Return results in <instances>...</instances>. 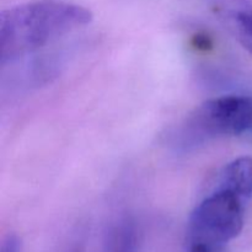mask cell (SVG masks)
<instances>
[{
	"mask_svg": "<svg viewBox=\"0 0 252 252\" xmlns=\"http://www.w3.org/2000/svg\"><path fill=\"white\" fill-rule=\"evenodd\" d=\"M93 12L80 5L37 1L2 10L0 14V61H15L88 26Z\"/></svg>",
	"mask_w": 252,
	"mask_h": 252,
	"instance_id": "1",
	"label": "cell"
},
{
	"mask_svg": "<svg viewBox=\"0 0 252 252\" xmlns=\"http://www.w3.org/2000/svg\"><path fill=\"white\" fill-rule=\"evenodd\" d=\"M245 203L234 192L217 187L192 212L189 218L191 244H204L212 249L238 238L244 228Z\"/></svg>",
	"mask_w": 252,
	"mask_h": 252,
	"instance_id": "2",
	"label": "cell"
},
{
	"mask_svg": "<svg viewBox=\"0 0 252 252\" xmlns=\"http://www.w3.org/2000/svg\"><path fill=\"white\" fill-rule=\"evenodd\" d=\"M187 138L240 137L252 133V96L226 95L202 103L187 121Z\"/></svg>",
	"mask_w": 252,
	"mask_h": 252,
	"instance_id": "3",
	"label": "cell"
},
{
	"mask_svg": "<svg viewBox=\"0 0 252 252\" xmlns=\"http://www.w3.org/2000/svg\"><path fill=\"white\" fill-rule=\"evenodd\" d=\"M218 187L229 189L248 202L252 197V158H238L226 165Z\"/></svg>",
	"mask_w": 252,
	"mask_h": 252,
	"instance_id": "4",
	"label": "cell"
},
{
	"mask_svg": "<svg viewBox=\"0 0 252 252\" xmlns=\"http://www.w3.org/2000/svg\"><path fill=\"white\" fill-rule=\"evenodd\" d=\"M106 252H138V239L130 221H122L111 233Z\"/></svg>",
	"mask_w": 252,
	"mask_h": 252,
	"instance_id": "5",
	"label": "cell"
},
{
	"mask_svg": "<svg viewBox=\"0 0 252 252\" xmlns=\"http://www.w3.org/2000/svg\"><path fill=\"white\" fill-rule=\"evenodd\" d=\"M236 33L243 46L252 53V11H241L235 17Z\"/></svg>",
	"mask_w": 252,
	"mask_h": 252,
	"instance_id": "6",
	"label": "cell"
},
{
	"mask_svg": "<svg viewBox=\"0 0 252 252\" xmlns=\"http://www.w3.org/2000/svg\"><path fill=\"white\" fill-rule=\"evenodd\" d=\"M0 252H21V243L14 234H9L1 244Z\"/></svg>",
	"mask_w": 252,
	"mask_h": 252,
	"instance_id": "7",
	"label": "cell"
},
{
	"mask_svg": "<svg viewBox=\"0 0 252 252\" xmlns=\"http://www.w3.org/2000/svg\"><path fill=\"white\" fill-rule=\"evenodd\" d=\"M189 252H212V249L204 244H191Z\"/></svg>",
	"mask_w": 252,
	"mask_h": 252,
	"instance_id": "8",
	"label": "cell"
},
{
	"mask_svg": "<svg viewBox=\"0 0 252 252\" xmlns=\"http://www.w3.org/2000/svg\"><path fill=\"white\" fill-rule=\"evenodd\" d=\"M68 252H81V250H80V249H78V248H74V249H70V250H69Z\"/></svg>",
	"mask_w": 252,
	"mask_h": 252,
	"instance_id": "9",
	"label": "cell"
},
{
	"mask_svg": "<svg viewBox=\"0 0 252 252\" xmlns=\"http://www.w3.org/2000/svg\"><path fill=\"white\" fill-rule=\"evenodd\" d=\"M251 137H252V133H251Z\"/></svg>",
	"mask_w": 252,
	"mask_h": 252,
	"instance_id": "10",
	"label": "cell"
}]
</instances>
